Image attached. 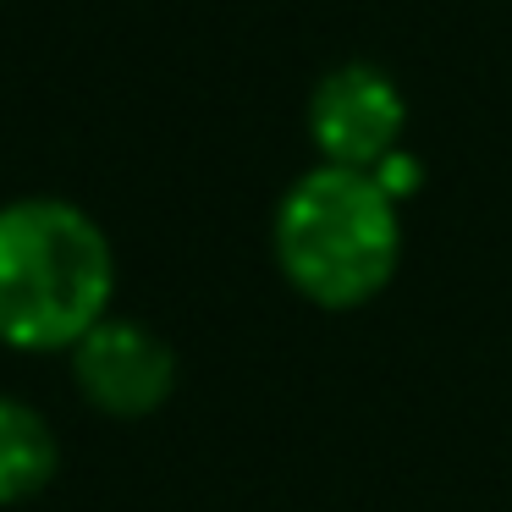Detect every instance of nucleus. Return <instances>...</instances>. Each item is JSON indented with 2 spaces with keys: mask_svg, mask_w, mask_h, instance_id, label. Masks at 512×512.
<instances>
[{
  "mask_svg": "<svg viewBox=\"0 0 512 512\" xmlns=\"http://www.w3.org/2000/svg\"><path fill=\"white\" fill-rule=\"evenodd\" d=\"M116 303V248L83 204L23 193L0 204V342L72 353Z\"/></svg>",
  "mask_w": 512,
  "mask_h": 512,
  "instance_id": "f257e3e1",
  "label": "nucleus"
},
{
  "mask_svg": "<svg viewBox=\"0 0 512 512\" xmlns=\"http://www.w3.org/2000/svg\"><path fill=\"white\" fill-rule=\"evenodd\" d=\"M276 270L314 309H364L402 265V204L369 171L309 166L270 221Z\"/></svg>",
  "mask_w": 512,
  "mask_h": 512,
  "instance_id": "f03ea898",
  "label": "nucleus"
},
{
  "mask_svg": "<svg viewBox=\"0 0 512 512\" xmlns=\"http://www.w3.org/2000/svg\"><path fill=\"white\" fill-rule=\"evenodd\" d=\"M408 100L380 61H342L309 94V144L320 166L380 171L402 149Z\"/></svg>",
  "mask_w": 512,
  "mask_h": 512,
  "instance_id": "7ed1b4c3",
  "label": "nucleus"
},
{
  "mask_svg": "<svg viewBox=\"0 0 512 512\" xmlns=\"http://www.w3.org/2000/svg\"><path fill=\"white\" fill-rule=\"evenodd\" d=\"M67 358L72 386L100 419H155L177 391V347L127 314H105Z\"/></svg>",
  "mask_w": 512,
  "mask_h": 512,
  "instance_id": "20e7f679",
  "label": "nucleus"
},
{
  "mask_svg": "<svg viewBox=\"0 0 512 512\" xmlns=\"http://www.w3.org/2000/svg\"><path fill=\"white\" fill-rule=\"evenodd\" d=\"M61 474V435L28 397L0 391V507L45 496Z\"/></svg>",
  "mask_w": 512,
  "mask_h": 512,
  "instance_id": "39448f33",
  "label": "nucleus"
},
{
  "mask_svg": "<svg viewBox=\"0 0 512 512\" xmlns=\"http://www.w3.org/2000/svg\"><path fill=\"white\" fill-rule=\"evenodd\" d=\"M369 177H375L380 188H386L391 199L402 204V199H413V193H419V182H424V166H419V160L408 155V149H397V155H391V160H386V166H380V171H369Z\"/></svg>",
  "mask_w": 512,
  "mask_h": 512,
  "instance_id": "423d86ee",
  "label": "nucleus"
}]
</instances>
